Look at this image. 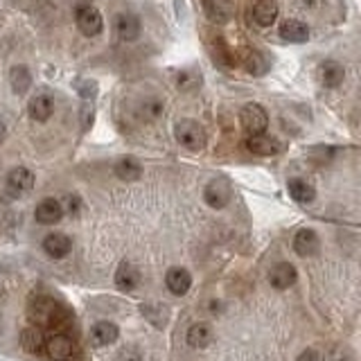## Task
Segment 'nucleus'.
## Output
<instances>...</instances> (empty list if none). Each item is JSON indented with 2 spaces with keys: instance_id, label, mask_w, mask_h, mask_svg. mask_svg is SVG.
I'll list each match as a JSON object with an SVG mask.
<instances>
[{
  "instance_id": "obj_1",
  "label": "nucleus",
  "mask_w": 361,
  "mask_h": 361,
  "mask_svg": "<svg viewBox=\"0 0 361 361\" xmlns=\"http://www.w3.org/2000/svg\"><path fill=\"white\" fill-rule=\"evenodd\" d=\"M68 316L71 314H68L52 296H37L30 302V321L34 325L56 327V325H61L63 319H68Z\"/></svg>"
},
{
  "instance_id": "obj_2",
  "label": "nucleus",
  "mask_w": 361,
  "mask_h": 361,
  "mask_svg": "<svg viewBox=\"0 0 361 361\" xmlns=\"http://www.w3.org/2000/svg\"><path fill=\"white\" fill-rule=\"evenodd\" d=\"M174 138L180 147H185L188 152H201L208 142L203 127L197 120H190V118H183L174 124Z\"/></svg>"
},
{
  "instance_id": "obj_3",
  "label": "nucleus",
  "mask_w": 361,
  "mask_h": 361,
  "mask_svg": "<svg viewBox=\"0 0 361 361\" xmlns=\"http://www.w3.org/2000/svg\"><path fill=\"white\" fill-rule=\"evenodd\" d=\"M231 197H233V188L221 176L212 178L206 185V190H203V199H206V203L212 210H224L231 203Z\"/></svg>"
},
{
  "instance_id": "obj_4",
  "label": "nucleus",
  "mask_w": 361,
  "mask_h": 361,
  "mask_svg": "<svg viewBox=\"0 0 361 361\" xmlns=\"http://www.w3.org/2000/svg\"><path fill=\"white\" fill-rule=\"evenodd\" d=\"M77 27L88 39L99 37L102 30H104V18H102L99 9L97 7H79L77 9Z\"/></svg>"
},
{
  "instance_id": "obj_5",
  "label": "nucleus",
  "mask_w": 361,
  "mask_h": 361,
  "mask_svg": "<svg viewBox=\"0 0 361 361\" xmlns=\"http://www.w3.org/2000/svg\"><path fill=\"white\" fill-rule=\"evenodd\" d=\"M240 120H242V127L248 135H253V133H262L267 129V124H269V116H267V111L255 104V102H251V104H246L242 111H240Z\"/></svg>"
},
{
  "instance_id": "obj_6",
  "label": "nucleus",
  "mask_w": 361,
  "mask_h": 361,
  "mask_svg": "<svg viewBox=\"0 0 361 361\" xmlns=\"http://www.w3.org/2000/svg\"><path fill=\"white\" fill-rule=\"evenodd\" d=\"M43 353L52 361H68L75 357V343L71 336L66 334H52L43 345Z\"/></svg>"
},
{
  "instance_id": "obj_7",
  "label": "nucleus",
  "mask_w": 361,
  "mask_h": 361,
  "mask_svg": "<svg viewBox=\"0 0 361 361\" xmlns=\"http://www.w3.org/2000/svg\"><path fill=\"white\" fill-rule=\"evenodd\" d=\"M203 14L214 25H226L235 16L233 0H203Z\"/></svg>"
},
{
  "instance_id": "obj_8",
  "label": "nucleus",
  "mask_w": 361,
  "mask_h": 361,
  "mask_svg": "<svg viewBox=\"0 0 361 361\" xmlns=\"http://www.w3.org/2000/svg\"><path fill=\"white\" fill-rule=\"evenodd\" d=\"M246 147H248V152L255 154V156H276L285 149V145H282L278 138H274V135H269L264 131L248 135Z\"/></svg>"
},
{
  "instance_id": "obj_9",
  "label": "nucleus",
  "mask_w": 361,
  "mask_h": 361,
  "mask_svg": "<svg viewBox=\"0 0 361 361\" xmlns=\"http://www.w3.org/2000/svg\"><path fill=\"white\" fill-rule=\"evenodd\" d=\"M34 188V172L30 167H14V169H9V174H7V190L11 192L14 197H23V195H27V192Z\"/></svg>"
},
{
  "instance_id": "obj_10",
  "label": "nucleus",
  "mask_w": 361,
  "mask_h": 361,
  "mask_svg": "<svg viewBox=\"0 0 361 361\" xmlns=\"http://www.w3.org/2000/svg\"><path fill=\"white\" fill-rule=\"evenodd\" d=\"M116 32H118V39L124 43H133L135 39L140 37L142 32V23L140 18L131 14V11H122V14L116 16Z\"/></svg>"
},
{
  "instance_id": "obj_11",
  "label": "nucleus",
  "mask_w": 361,
  "mask_h": 361,
  "mask_svg": "<svg viewBox=\"0 0 361 361\" xmlns=\"http://www.w3.org/2000/svg\"><path fill=\"white\" fill-rule=\"evenodd\" d=\"M296 280H298V271L293 264L289 262H278L271 267L269 271V282H271V287L282 291V289H289L296 285Z\"/></svg>"
},
{
  "instance_id": "obj_12",
  "label": "nucleus",
  "mask_w": 361,
  "mask_h": 361,
  "mask_svg": "<svg viewBox=\"0 0 361 361\" xmlns=\"http://www.w3.org/2000/svg\"><path fill=\"white\" fill-rule=\"evenodd\" d=\"M293 253L300 255V257H312L314 253H319V246H321V240L316 231L312 228H300L296 235H293Z\"/></svg>"
},
{
  "instance_id": "obj_13",
  "label": "nucleus",
  "mask_w": 361,
  "mask_h": 361,
  "mask_svg": "<svg viewBox=\"0 0 361 361\" xmlns=\"http://www.w3.org/2000/svg\"><path fill=\"white\" fill-rule=\"evenodd\" d=\"M165 285L174 296H185L192 287V274L183 267H172L165 274Z\"/></svg>"
},
{
  "instance_id": "obj_14",
  "label": "nucleus",
  "mask_w": 361,
  "mask_h": 361,
  "mask_svg": "<svg viewBox=\"0 0 361 361\" xmlns=\"http://www.w3.org/2000/svg\"><path fill=\"white\" fill-rule=\"evenodd\" d=\"M34 217H37V221L43 224V226L59 224V219L63 217V203L52 199V197L43 199L37 206V210H34Z\"/></svg>"
},
{
  "instance_id": "obj_15",
  "label": "nucleus",
  "mask_w": 361,
  "mask_h": 361,
  "mask_svg": "<svg viewBox=\"0 0 361 361\" xmlns=\"http://www.w3.org/2000/svg\"><path fill=\"white\" fill-rule=\"evenodd\" d=\"M43 251L52 259H63L68 253L73 251V242H71V237L63 235V233H50L43 240Z\"/></svg>"
},
{
  "instance_id": "obj_16",
  "label": "nucleus",
  "mask_w": 361,
  "mask_h": 361,
  "mask_svg": "<svg viewBox=\"0 0 361 361\" xmlns=\"http://www.w3.org/2000/svg\"><path fill=\"white\" fill-rule=\"evenodd\" d=\"M280 39L287 41V43H307L310 41V27L307 23L296 20V18H289L280 25Z\"/></svg>"
},
{
  "instance_id": "obj_17",
  "label": "nucleus",
  "mask_w": 361,
  "mask_h": 361,
  "mask_svg": "<svg viewBox=\"0 0 361 361\" xmlns=\"http://www.w3.org/2000/svg\"><path fill=\"white\" fill-rule=\"evenodd\" d=\"M138 285H140V271H138V267L127 262V259L120 262V267L116 271V287L120 291H133V289H138Z\"/></svg>"
},
{
  "instance_id": "obj_18",
  "label": "nucleus",
  "mask_w": 361,
  "mask_h": 361,
  "mask_svg": "<svg viewBox=\"0 0 361 361\" xmlns=\"http://www.w3.org/2000/svg\"><path fill=\"white\" fill-rule=\"evenodd\" d=\"M113 174H116L120 180L131 183V180H138L142 176V163L133 156H122L120 161L113 165Z\"/></svg>"
},
{
  "instance_id": "obj_19",
  "label": "nucleus",
  "mask_w": 361,
  "mask_h": 361,
  "mask_svg": "<svg viewBox=\"0 0 361 361\" xmlns=\"http://www.w3.org/2000/svg\"><path fill=\"white\" fill-rule=\"evenodd\" d=\"M54 113V97L50 93H39L30 99V118L37 122H45L50 120V116Z\"/></svg>"
},
{
  "instance_id": "obj_20",
  "label": "nucleus",
  "mask_w": 361,
  "mask_h": 361,
  "mask_svg": "<svg viewBox=\"0 0 361 361\" xmlns=\"http://www.w3.org/2000/svg\"><path fill=\"white\" fill-rule=\"evenodd\" d=\"M212 327L208 323H195V325H190V330L185 334L188 338V345L190 348H195V350H203V348H208L212 343Z\"/></svg>"
},
{
  "instance_id": "obj_21",
  "label": "nucleus",
  "mask_w": 361,
  "mask_h": 361,
  "mask_svg": "<svg viewBox=\"0 0 361 361\" xmlns=\"http://www.w3.org/2000/svg\"><path fill=\"white\" fill-rule=\"evenodd\" d=\"M278 18V3L276 0H257L253 5V20L259 27L274 25Z\"/></svg>"
},
{
  "instance_id": "obj_22",
  "label": "nucleus",
  "mask_w": 361,
  "mask_h": 361,
  "mask_svg": "<svg viewBox=\"0 0 361 361\" xmlns=\"http://www.w3.org/2000/svg\"><path fill=\"white\" fill-rule=\"evenodd\" d=\"M90 336H93V343L95 345H111L118 341L120 336V330L116 323L111 321H99L93 325V330H90Z\"/></svg>"
},
{
  "instance_id": "obj_23",
  "label": "nucleus",
  "mask_w": 361,
  "mask_h": 361,
  "mask_svg": "<svg viewBox=\"0 0 361 361\" xmlns=\"http://www.w3.org/2000/svg\"><path fill=\"white\" fill-rule=\"evenodd\" d=\"M343 79H345V71H343V66L334 61V59H327L321 63V82L327 86V88H336V86H341L343 84Z\"/></svg>"
},
{
  "instance_id": "obj_24",
  "label": "nucleus",
  "mask_w": 361,
  "mask_h": 361,
  "mask_svg": "<svg viewBox=\"0 0 361 361\" xmlns=\"http://www.w3.org/2000/svg\"><path fill=\"white\" fill-rule=\"evenodd\" d=\"M9 84L16 95H25L32 88V73L27 66H14L9 71Z\"/></svg>"
},
{
  "instance_id": "obj_25",
  "label": "nucleus",
  "mask_w": 361,
  "mask_h": 361,
  "mask_svg": "<svg viewBox=\"0 0 361 361\" xmlns=\"http://www.w3.org/2000/svg\"><path fill=\"white\" fill-rule=\"evenodd\" d=\"M287 190H289V197L296 203H312L316 199L314 185H310L307 180H302V178H289Z\"/></svg>"
},
{
  "instance_id": "obj_26",
  "label": "nucleus",
  "mask_w": 361,
  "mask_h": 361,
  "mask_svg": "<svg viewBox=\"0 0 361 361\" xmlns=\"http://www.w3.org/2000/svg\"><path fill=\"white\" fill-rule=\"evenodd\" d=\"M244 68L253 77H262L269 73V61L264 59V54L259 50H246L244 54Z\"/></svg>"
},
{
  "instance_id": "obj_27",
  "label": "nucleus",
  "mask_w": 361,
  "mask_h": 361,
  "mask_svg": "<svg viewBox=\"0 0 361 361\" xmlns=\"http://www.w3.org/2000/svg\"><path fill=\"white\" fill-rule=\"evenodd\" d=\"M210 56H212V61L217 63L219 68H233V56L228 52V48H226V41L221 37H214L210 41Z\"/></svg>"
},
{
  "instance_id": "obj_28",
  "label": "nucleus",
  "mask_w": 361,
  "mask_h": 361,
  "mask_svg": "<svg viewBox=\"0 0 361 361\" xmlns=\"http://www.w3.org/2000/svg\"><path fill=\"white\" fill-rule=\"evenodd\" d=\"M201 84V75L199 71H192V68H185V71H178L176 73V86L180 90H192Z\"/></svg>"
},
{
  "instance_id": "obj_29",
  "label": "nucleus",
  "mask_w": 361,
  "mask_h": 361,
  "mask_svg": "<svg viewBox=\"0 0 361 361\" xmlns=\"http://www.w3.org/2000/svg\"><path fill=\"white\" fill-rule=\"evenodd\" d=\"M20 345L27 350V353H41V348L45 345L43 336L39 330H25L20 334Z\"/></svg>"
},
{
  "instance_id": "obj_30",
  "label": "nucleus",
  "mask_w": 361,
  "mask_h": 361,
  "mask_svg": "<svg viewBox=\"0 0 361 361\" xmlns=\"http://www.w3.org/2000/svg\"><path fill=\"white\" fill-rule=\"evenodd\" d=\"M79 120H82V129H84V131H88L90 127H93V122H95V102H90V99H84V102H82Z\"/></svg>"
},
{
  "instance_id": "obj_31",
  "label": "nucleus",
  "mask_w": 361,
  "mask_h": 361,
  "mask_svg": "<svg viewBox=\"0 0 361 361\" xmlns=\"http://www.w3.org/2000/svg\"><path fill=\"white\" fill-rule=\"evenodd\" d=\"M75 88L79 90V95H82V99L95 102V97H97V84L93 82V79H84V82L75 84Z\"/></svg>"
},
{
  "instance_id": "obj_32",
  "label": "nucleus",
  "mask_w": 361,
  "mask_h": 361,
  "mask_svg": "<svg viewBox=\"0 0 361 361\" xmlns=\"http://www.w3.org/2000/svg\"><path fill=\"white\" fill-rule=\"evenodd\" d=\"M142 113L147 120H154L163 113V102L161 99H147V104L142 106Z\"/></svg>"
},
{
  "instance_id": "obj_33",
  "label": "nucleus",
  "mask_w": 361,
  "mask_h": 361,
  "mask_svg": "<svg viewBox=\"0 0 361 361\" xmlns=\"http://www.w3.org/2000/svg\"><path fill=\"white\" fill-rule=\"evenodd\" d=\"M296 361H321V355H319V350L307 348V350H302V353L298 355Z\"/></svg>"
},
{
  "instance_id": "obj_34",
  "label": "nucleus",
  "mask_w": 361,
  "mask_h": 361,
  "mask_svg": "<svg viewBox=\"0 0 361 361\" xmlns=\"http://www.w3.org/2000/svg\"><path fill=\"white\" fill-rule=\"evenodd\" d=\"M120 361H142V357L138 350H124L120 355Z\"/></svg>"
},
{
  "instance_id": "obj_35",
  "label": "nucleus",
  "mask_w": 361,
  "mask_h": 361,
  "mask_svg": "<svg viewBox=\"0 0 361 361\" xmlns=\"http://www.w3.org/2000/svg\"><path fill=\"white\" fill-rule=\"evenodd\" d=\"M68 203H71V214H77V208H79V201L75 197H68Z\"/></svg>"
}]
</instances>
